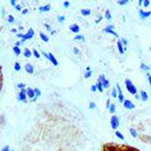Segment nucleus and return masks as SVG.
Wrapping results in <instances>:
<instances>
[{
  "label": "nucleus",
  "mask_w": 151,
  "mask_h": 151,
  "mask_svg": "<svg viewBox=\"0 0 151 151\" xmlns=\"http://www.w3.org/2000/svg\"><path fill=\"white\" fill-rule=\"evenodd\" d=\"M125 86H126V89H127V91L131 93V95H137L138 93V90H137V88H136V85L132 83V81L131 79H125Z\"/></svg>",
  "instance_id": "1"
},
{
  "label": "nucleus",
  "mask_w": 151,
  "mask_h": 151,
  "mask_svg": "<svg viewBox=\"0 0 151 151\" xmlns=\"http://www.w3.org/2000/svg\"><path fill=\"white\" fill-rule=\"evenodd\" d=\"M17 100L19 102H23V103H27L28 102V95H27V89H23V90H19L17 95Z\"/></svg>",
  "instance_id": "2"
},
{
  "label": "nucleus",
  "mask_w": 151,
  "mask_h": 151,
  "mask_svg": "<svg viewBox=\"0 0 151 151\" xmlns=\"http://www.w3.org/2000/svg\"><path fill=\"white\" fill-rule=\"evenodd\" d=\"M110 126L113 129H118L119 126H120V119L116 116V115H111L110 118Z\"/></svg>",
  "instance_id": "3"
},
{
  "label": "nucleus",
  "mask_w": 151,
  "mask_h": 151,
  "mask_svg": "<svg viewBox=\"0 0 151 151\" xmlns=\"http://www.w3.org/2000/svg\"><path fill=\"white\" fill-rule=\"evenodd\" d=\"M103 32H107V34H110V35H113L114 37H119V34L114 30V25H107L104 29H103Z\"/></svg>",
  "instance_id": "4"
},
{
  "label": "nucleus",
  "mask_w": 151,
  "mask_h": 151,
  "mask_svg": "<svg viewBox=\"0 0 151 151\" xmlns=\"http://www.w3.org/2000/svg\"><path fill=\"white\" fill-rule=\"evenodd\" d=\"M122 106H124L125 109H128V110H132V109L136 108V104L132 102L131 100H125V102L122 103Z\"/></svg>",
  "instance_id": "5"
},
{
  "label": "nucleus",
  "mask_w": 151,
  "mask_h": 151,
  "mask_svg": "<svg viewBox=\"0 0 151 151\" xmlns=\"http://www.w3.org/2000/svg\"><path fill=\"white\" fill-rule=\"evenodd\" d=\"M139 16H140V18L142 19H146V18H149V17H151V11H144L143 9H140L139 10Z\"/></svg>",
  "instance_id": "6"
},
{
  "label": "nucleus",
  "mask_w": 151,
  "mask_h": 151,
  "mask_svg": "<svg viewBox=\"0 0 151 151\" xmlns=\"http://www.w3.org/2000/svg\"><path fill=\"white\" fill-rule=\"evenodd\" d=\"M27 95H28V99H30V100H34L36 97L35 91L32 88H27Z\"/></svg>",
  "instance_id": "7"
},
{
  "label": "nucleus",
  "mask_w": 151,
  "mask_h": 151,
  "mask_svg": "<svg viewBox=\"0 0 151 151\" xmlns=\"http://www.w3.org/2000/svg\"><path fill=\"white\" fill-rule=\"evenodd\" d=\"M49 54V58H48V60L54 65V66H58L59 65V61L58 60H56V58H55V56H54V54H52V53H48Z\"/></svg>",
  "instance_id": "8"
},
{
  "label": "nucleus",
  "mask_w": 151,
  "mask_h": 151,
  "mask_svg": "<svg viewBox=\"0 0 151 151\" xmlns=\"http://www.w3.org/2000/svg\"><path fill=\"white\" fill-rule=\"evenodd\" d=\"M24 68H25V72L29 73V74H34V72H35V68H34V66L31 64H25Z\"/></svg>",
  "instance_id": "9"
},
{
  "label": "nucleus",
  "mask_w": 151,
  "mask_h": 151,
  "mask_svg": "<svg viewBox=\"0 0 151 151\" xmlns=\"http://www.w3.org/2000/svg\"><path fill=\"white\" fill-rule=\"evenodd\" d=\"M70 30H71L72 32H74V34H79L81 28H79V25H77V24H71V25H70Z\"/></svg>",
  "instance_id": "10"
},
{
  "label": "nucleus",
  "mask_w": 151,
  "mask_h": 151,
  "mask_svg": "<svg viewBox=\"0 0 151 151\" xmlns=\"http://www.w3.org/2000/svg\"><path fill=\"white\" fill-rule=\"evenodd\" d=\"M139 95H140V100H142L143 102H146V101L149 100V95H147V92H146V91L142 90V91L139 92Z\"/></svg>",
  "instance_id": "11"
},
{
  "label": "nucleus",
  "mask_w": 151,
  "mask_h": 151,
  "mask_svg": "<svg viewBox=\"0 0 151 151\" xmlns=\"http://www.w3.org/2000/svg\"><path fill=\"white\" fill-rule=\"evenodd\" d=\"M116 47H118V50H119V53H120V54H125V52H126V48L122 46V43L120 42V40L116 42Z\"/></svg>",
  "instance_id": "12"
},
{
  "label": "nucleus",
  "mask_w": 151,
  "mask_h": 151,
  "mask_svg": "<svg viewBox=\"0 0 151 151\" xmlns=\"http://www.w3.org/2000/svg\"><path fill=\"white\" fill-rule=\"evenodd\" d=\"M39 11L40 12H48V11H50V5L47 4V5H43V6H40L39 7Z\"/></svg>",
  "instance_id": "13"
},
{
  "label": "nucleus",
  "mask_w": 151,
  "mask_h": 151,
  "mask_svg": "<svg viewBox=\"0 0 151 151\" xmlns=\"http://www.w3.org/2000/svg\"><path fill=\"white\" fill-rule=\"evenodd\" d=\"M25 35H27V37H28V40H31L32 37L35 36V31H34V29H31V28H30V29L27 31V34H25Z\"/></svg>",
  "instance_id": "14"
},
{
  "label": "nucleus",
  "mask_w": 151,
  "mask_h": 151,
  "mask_svg": "<svg viewBox=\"0 0 151 151\" xmlns=\"http://www.w3.org/2000/svg\"><path fill=\"white\" fill-rule=\"evenodd\" d=\"M39 35H40V39H41L43 42H48V41H49V37H48V35H46L45 32H42V31H41Z\"/></svg>",
  "instance_id": "15"
},
{
  "label": "nucleus",
  "mask_w": 151,
  "mask_h": 151,
  "mask_svg": "<svg viewBox=\"0 0 151 151\" xmlns=\"http://www.w3.org/2000/svg\"><path fill=\"white\" fill-rule=\"evenodd\" d=\"M129 134L133 137V138H138V132H137V129L133 128V127H131V128H129Z\"/></svg>",
  "instance_id": "16"
},
{
  "label": "nucleus",
  "mask_w": 151,
  "mask_h": 151,
  "mask_svg": "<svg viewBox=\"0 0 151 151\" xmlns=\"http://www.w3.org/2000/svg\"><path fill=\"white\" fill-rule=\"evenodd\" d=\"M81 13H82V16H90L91 14V10L90 9H82Z\"/></svg>",
  "instance_id": "17"
},
{
  "label": "nucleus",
  "mask_w": 151,
  "mask_h": 151,
  "mask_svg": "<svg viewBox=\"0 0 151 151\" xmlns=\"http://www.w3.org/2000/svg\"><path fill=\"white\" fill-rule=\"evenodd\" d=\"M12 50H13V53H14V54H16L17 56L22 54V50H21V48H19V47H17V46H13Z\"/></svg>",
  "instance_id": "18"
},
{
  "label": "nucleus",
  "mask_w": 151,
  "mask_h": 151,
  "mask_svg": "<svg viewBox=\"0 0 151 151\" xmlns=\"http://www.w3.org/2000/svg\"><path fill=\"white\" fill-rule=\"evenodd\" d=\"M74 41L84 42V41H85V37H84V35H76V36H74Z\"/></svg>",
  "instance_id": "19"
},
{
  "label": "nucleus",
  "mask_w": 151,
  "mask_h": 151,
  "mask_svg": "<svg viewBox=\"0 0 151 151\" xmlns=\"http://www.w3.org/2000/svg\"><path fill=\"white\" fill-rule=\"evenodd\" d=\"M25 58H30V56H32V50H30L29 48H25V50H24V54H23Z\"/></svg>",
  "instance_id": "20"
},
{
  "label": "nucleus",
  "mask_w": 151,
  "mask_h": 151,
  "mask_svg": "<svg viewBox=\"0 0 151 151\" xmlns=\"http://www.w3.org/2000/svg\"><path fill=\"white\" fill-rule=\"evenodd\" d=\"M108 110H109V113H111V115H114V113H115V110H116V106H115L114 103H111Z\"/></svg>",
  "instance_id": "21"
},
{
  "label": "nucleus",
  "mask_w": 151,
  "mask_h": 151,
  "mask_svg": "<svg viewBox=\"0 0 151 151\" xmlns=\"http://www.w3.org/2000/svg\"><path fill=\"white\" fill-rule=\"evenodd\" d=\"M32 56H35L36 59H39V58H41V53L37 49H32Z\"/></svg>",
  "instance_id": "22"
},
{
  "label": "nucleus",
  "mask_w": 151,
  "mask_h": 151,
  "mask_svg": "<svg viewBox=\"0 0 151 151\" xmlns=\"http://www.w3.org/2000/svg\"><path fill=\"white\" fill-rule=\"evenodd\" d=\"M110 95L113 96V99H118V90H116V88H113V90L110 91Z\"/></svg>",
  "instance_id": "23"
},
{
  "label": "nucleus",
  "mask_w": 151,
  "mask_h": 151,
  "mask_svg": "<svg viewBox=\"0 0 151 151\" xmlns=\"http://www.w3.org/2000/svg\"><path fill=\"white\" fill-rule=\"evenodd\" d=\"M104 18H106L107 21H110V19H111V13H110L109 10H106V12H104Z\"/></svg>",
  "instance_id": "24"
},
{
  "label": "nucleus",
  "mask_w": 151,
  "mask_h": 151,
  "mask_svg": "<svg viewBox=\"0 0 151 151\" xmlns=\"http://www.w3.org/2000/svg\"><path fill=\"white\" fill-rule=\"evenodd\" d=\"M115 136H116V137H118L120 140H125V136L121 133L120 131H115Z\"/></svg>",
  "instance_id": "25"
},
{
  "label": "nucleus",
  "mask_w": 151,
  "mask_h": 151,
  "mask_svg": "<svg viewBox=\"0 0 151 151\" xmlns=\"http://www.w3.org/2000/svg\"><path fill=\"white\" fill-rule=\"evenodd\" d=\"M101 84L103 85V88H104V89H109V88H110V82H109L108 79H106V81H103V82H102Z\"/></svg>",
  "instance_id": "26"
},
{
  "label": "nucleus",
  "mask_w": 151,
  "mask_h": 151,
  "mask_svg": "<svg viewBox=\"0 0 151 151\" xmlns=\"http://www.w3.org/2000/svg\"><path fill=\"white\" fill-rule=\"evenodd\" d=\"M118 100H119V102L120 103H124L125 102V96H124V93H119V95H118Z\"/></svg>",
  "instance_id": "27"
},
{
  "label": "nucleus",
  "mask_w": 151,
  "mask_h": 151,
  "mask_svg": "<svg viewBox=\"0 0 151 151\" xmlns=\"http://www.w3.org/2000/svg\"><path fill=\"white\" fill-rule=\"evenodd\" d=\"M140 68H142L143 71H145V72H149V71H150V66H147V65H145V64H140Z\"/></svg>",
  "instance_id": "28"
},
{
  "label": "nucleus",
  "mask_w": 151,
  "mask_h": 151,
  "mask_svg": "<svg viewBox=\"0 0 151 151\" xmlns=\"http://www.w3.org/2000/svg\"><path fill=\"white\" fill-rule=\"evenodd\" d=\"M96 86H97V91H99V92H103L104 88H103V85H102L101 83H97V82H96Z\"/></svg>",
  "instance_id": "29"
},
{
  "label": "nucleus",
  "mask_w": 151,
  "mask_h": 151,
  "mask_svg": "<svg viewBox=\"0 0 151 151\" xmlns=\"http://www.w3.org/2000/svg\"><path fill=\"white\" fill-rule=\"evenodd\" d=\"M91 76H92V71L90 70V71H86L85 73H84V78L85 79H88V78H90L91 77Z\"/></svg>",
  "instance_id": "30"
},
{
  "label": "nucleus",
  "mask_w": 151,
  "mask_h": 151,
  "mask_svg": "<svg viewBox=\"0 0 151 151\" xmlns=\"http://www.w3.org/2000/svg\"><path fill=\"white\" fill-rule=\"evenodd\" d=\"M120 42L122 43V46L126 48L127 47V45H128V41H127V39H125V37H122V39H120Z\"/></svg>",
  "instance_id": "31"
},
{
  "label": "nucleus",
  "mask_w": 151,
  "mask_h": 151,
  "mask_svg": "<svg viewBox=\"0 0 151 151\" xmlns=\"http://www.w3.org/2000/svg\"><path fill=\"white\" fill-rule=\"evenodd\" d=\"M34 91H35L36 97H40V96H41V93H42V92H41V90H40L39 88H35V89H34Z\"/></svg>",
  "instance_id": "32"
},
{
  "label": "nucleus",
  "mask_w": 151,
  "mask_h": 151,
  "mask_svg": "<svg viewBox=\"0 0 151 151\" xmlns=\"http://www.w3.org/2000/svg\"><path fill=\"white\" fill-rule=\"evenodd\" d=\"M107 78H106V76L104 74H100V77L97 78V83H102L103 81H106Z\"/></svg>",
  "instance_id": "33"
},
{
  "label": "nucleus",
  "mask_w": 151,
  "mask_h": 151,
  "mask_svg": "<svg viewBox=\"0 0 151 151\" xmlns=\"http://www.w3.org/2000/svg\"><path fill=\"white\" fill-rule=\"evenodd\" d=\"M17 88L19 90H23V89H27V85L24 83H17Z\"/></svg>",
  "instance_id": "34"
},
{
  "label": "nucleus",
  "mask_w": 151,
  "mask_h": 151,
  "mask_svg": "<svg viewBox=\"0 0 151 151\" xmlns=\"http://www.w3.org/2000/svg\"><path fill=\"white\" fill-rule=\"evenodd\" d=\"M56 19H58L59 23H64L66 18H65V16H58V17H56Z\"/></svg>",
  "instance_id": "35"
},
{
  "label": "nucleus",
  "mask_w": 151,
  "mask_h": 151,
  "mask_svg": "<svg viewBox=\"0 0 151 151\" xmlns=\"http://www.w3.org/2000/svg\"><path fill=\"white\" fill-rule=\"evenodd\" d=\"M150 5H151L150 0H143V6H144V7H149Z\"/></svg>",
  "instance_id": "36"
},
{
  "label": "nucleus",
  "mask_w": 151,
  "mask_h": 151,
  "mask_svg": "<svg viewBox=\"0 0 151 151\" xmlns=\"http://www.w3.org/2000/svg\"><path fill=\"white\" fill-rule=\"evenodd\" d=\"M7 22L10 24H13L14 23V17L13 16H7Z\"/></svg>",
  "instance_id": "37"
},
{
  "label": "nucleus",
  "mask_w": 151,
  "mask_h": 151,
  "mask_svg": "<svg viewBox=\"0 0 151 151\" xmlns=\"http://www.w3.org/2000/svg\"><path fill=\"white\" fill-rule=\"evenodd\" d=\"M13 67H14V70H16L17 72H18V71H21V68H22V67H21V64H19V63H16Z\"/></svg>",
  "instance_id": "38"
},
{
  "label": "nucleus",
  "mask_w": 151,
  "mask_h": 151,
  "mask_svg": "<svg viewBox=\"0 0 151 151\" xmlns=\"http://www.w3.org/2000/svg\"><path fill=\"white\" fill-rule=\"evenodd\" d=\"M118 4H119L120 6H122V5H127V4H128V1H127V0H119Z\"/></svg>",
  "instance_id": "39"
},
{
  "label": "nucleus",
  "mask_w": 151,
  "mask_h": 151,
  "mask_svg": "<svg viewBox=\"0 0 151 151\" xmlns=\"http://www.w3.org/2000/svg\"><path fill=\"white\" fill-rule=\"evenodd\" d=\"M73 53H74L76 55H81V50H79L77 47H74V48H73Z\"/></svg>",
  "instance_id": "40"
},
{
  "label": "nucleus",
  "mask_w": 151,
  "mask_h": 151,
  "mask_svg": "<svg viewBox=\"0 0 151 151\" xmlns=\"http://www.w3.org/2000/svg\"><path fill=\"white\" fill-rule=\"evenodd\" d=\"M90 89H91V91H92V92H96V91H97V86H96V83H95V84H92Z\"/></svg>",
  "instance_id": "41"
},
{
  "label": "nucleus",
  "mask_w": 151,
  "mask_h": 151,
  "mask_svg": "<svg viewBox=\"0 0 151 151\" xmlns=\"http://www.w3.org/2000/svg\"><path fill=\"white\" fill-rule=\"evenodd\" d=\"M14 9H16L17 11H21V12L23 11V9H22V5H19V4H17V5L14 6Z\"/></svg>",
  "instance_id": "42"
},
{
  "label": "nucleus",
  "mask_w": 151,
  "mask_h": 151,
  "mask_svg": "<svg viewBox=\"0 0 151 151\" xmlns=\"http://www.w3.org/2000/svg\"><path fill=\"white\" fill-rule=\"evenodd\" d=\"M89 108H90V109H95V108H96V104L93 103V102H90V103H89Z\"/></svg>",
  "instance_id": "43"
},
{
  "label": "nucleus",
  "mask_w": 151,
  "mask_h": 151,
  "mask_svg": "<svg viewBox=\"0 0 151 151\" xmlns=\"http://www.w3.org/2000/svg\"><path fill=\"white\" fill-rule=\"evenodd\" d=\"M41 55L45 56V58L48 60V58H49V54H48V53H46V52H41Z\"/></svg>",
  "instance_id": "44"
},
{
  "label": "nucleus",
  "mask_w": 151,
  "mask_h": 151,
  "mask_svg": "<svg viewBox=\"0 0 151 151\" xmlns=\"http://www.w3.org/2000/svg\"><path fill=\"white\" fill-rule=\"evenodd\" d=\"M63 5H64V7H66V9H67V7H70V1H67V0H66V1H64V3H63Z\"/></svg>",
  "instance_id": "45"
},
{
  "label": "nucleus",
  "mask_w": 151,
  "mask_h": 151,
  "mask_svg": "<svg viewBox=\"0 0 151 151\" xmlns=\"http://www.w3.org/2000/svg\"><path fill=\"white\" fill-rule=\"evenodd\" d=\"M1 151H11V149H10L9 145H6V146H4V147L1 149Z\"/></svg>",
  "instance_id": "46"
},
{
  "label": "nucleus",
  "mask_w": 151,
  "mask_h": 151,
  "mask_svg": "<svg viewBox=\"0 0 151 151\" xmlns=\"http://www.w3.org/2000/svg\"><path fill=\"white\" fill-rule=\"evenodd\" d=\"M45 27H46V29H47L49 32H52V28H50V25H49V24H45Z\"/></svg>",
  "instance_id": "47"
},
{
  "label": "nucleus",
  "mask_w": 151,
  "mask_h": 151,
  "mask_svg": "<svg viewBox=\"0 0 151 151\" xmlns=\"http://www.w3.org/2000/svg\"><path fill=\"white\" fill-rule=\"evenodd\" d=\"M110 104H111V101H110V100H107V102H106V106H107V108H108V109H109Z\"/></svg>",
  "instance_id": "48"
},
{
  "label": "nucleus",
  "mask_w": 151,
  "mask_h": 151,
  "mask_svg": "<svg viewBox=\"0 0 151 151\" xmlns=\"http://www.w3.org/2000/svg\"><path fill=\"white\" fill-rule=\"evenodd\" d=\"M28 12H29V10H28V9H23L22 14H28Z\"/></svg>",
  "instance_id": "49"
},
{
  "label": "nucleus",
  "mask_w": 151,
  "mask_h": 151,
  "mask_svg": "<svg viewBox=\"0 0 151 151\" xmlns=\"http://www.w3.org/2000/svg\"><path fill=\"white\" fill-rule=\"evenodd\" d=\"M102 18H103V16H100V17L97 18V19H96V23H100V22L102 21Z\"/></svg>",
  "instance_id": "50"
},
{
  "label": "nucleus",
  "mask_w": 151,
  "mask_h": 151,
  "mask_svg": "<svg viewBox=\"0 0 151 151\" xmlns=\"http://www.w3.org/2000/svg\"><path fill=\"white\" fill-rule=\"evenodd\" d=\"M10 4H11V5H12V6H13V7H14V6H16V5H17V3H16V1H14V0H11V1H10Z\"/></svg>",
  "instance_id": "51"
},
{
  "label": "nucleus",
  "mask_w": 151,
  "mask_h": 151,
  "mask_svg": "<svg viewBox=\"0 0 151 151\" xmlns=\"http://www.w3.org/2000/svg\"><path fill=\"white\" fill-rule=\"evenodd\" d=\"M21 45H22V42H21V41H17V42H16V45H14V46H17V47H19V46H21Z\"/></svg>",
  "instance_id": "52"
},
{
  "label": "nucleus",
  "mask_w": 151,
  "mask_h": 151,
  "mask_svg": "<svg viewBox=\"0 0 151 151\" xmlns=\"http://www.w3.org/2000/svg\"><path fill=\"white\" fill-rule=\"evenodd\" d=\"M138 5H139V6H143V0H139V1H138Z\"/></svg>",
  "instance_id": "53"
},
{
  "label": "nucleus",
  "mask_w": 151,
  "mask_h": 151,
  "mask_svg": "<svg viewBox=\"0 0 151 151\" xmlns=\"http://www.w3.org/2000/svg\"><path fill=\"white\" fill-rule=\"evenodd\" d=\"M134 97H136V100H140V95H138V93H137V95H136Z\"/></svg>",
  "instance_id": "54"
},
{
  "label": "nucleus",
  "mask_w": 151,
  "mask_h": 151,
  "mask_svg": "<svg viewBox=\"0 0 151 151\" xmlns=\"http://www.w3.org/2000/svg\"><path fill=\"white\" fill-rule=\"evenodd\" d=\"M1 14H3V16H5V9H4V7L1 9Z\"/></svg>",
  "instance_id": "55"
},
{
  "label": "nucleus",
  "mask_w": 151,
  "mask_h": 151,
  "mask_svg": "<svg viewBox=\"0 0 151 151\" xmlns=\"http://www.w3.org/2000/svg\"><path fill=\"white\" fill-rule=\"evenodd\" d=\"M11 32H13V34H14V32H17V29H14V28H12V29H11Z\"/></svg>",
  "instance_id": "56"
},
{
  "label": "nucleus",
  "mask_w": 151,
  "mask_h": 151,
  "mask_svg": "<svg viewBox=\"0 0 151 151\" xmlns=\"http://www.w3.org/2000/svg\"><path fill=\"white\" fill-rule=\"evenodd\" d=\"M136 149H129V150H120V151H134Z\"/></svg>",
  "instance_id": "57"
},
{
  "label": "nucleus",
  "mask_w": 151,
  "mask_h": 151,
  "mask_svg": "<svg viewBox=\"0 0 151 151\" xmlns=\"http://www.w3.org/2000/svg\"><path fill=\"white\" fill-rule=\"evenodd\" d=\"M147 79H149V84H150V86H151V77H150V78H147Z\"/></svg>",
  "instance_id": "58"
},
{
  "label": "nucleus",
  "mask_w": 151,
  "mask_h": 151,
  "mask_svg": "<svg viewBox=\"0 0 151 151\" xmlns=\"http://www.w3.org/2000/svg\"><path fill=\"white\" fill-rule=\"evenodd\" d=\"M11 151H14V150H11Z\"/></svg>",
  "instance_id": "59"
},
{
  "label": "nucleus",
  "mask_w": 151,
  "mask_h": 151,
  "mask_svg": "<svg viewBox=\"0 0 151 151\" xmlns=\"http://www.w3.org/2000/svg\"><path fill=\"white\" fill-rule=\"evenodd\" d=\"M0 43H1V42H0Z\"/></svg>",
  "instance_id": "60"
}]
</instances>
